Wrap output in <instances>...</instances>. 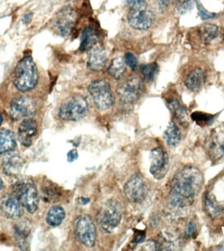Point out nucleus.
<instances>
[{
	"mask_svg": "<svg viewBox=\"0 0 224 251\" xmlns=\"http://www.w3.org/2000/svg\"><path fill=\"white\" fill-rule=\"evenodd\" d=\"M108 60V53L104 49H91L88 57L87 67L92 72H100L103 70Z\"/></svg>",
	"mask_w": 224,
	"mask_h": 251,
	"instance_id": "16",
	"label": "nucleus"
},
{
	"mask_svg": "<svg viewBox=\"0 0 224 251\" xmlns=\"http://www.w3.org/2000/svg\"><path fill=\"white\" fill-rule=\"evenodd\" d=\"M88 113V105L82 96L74 95L65 100L59 109L58 116L63 121H78Z\"/></svg>",
	"mask_w": 224,
	"mask_h": 251,
	"instance_id": "5",
	"label": "nucleus"
},
{
	"mask_svg": "<svg viewBox=\"0 0 224 251\" xmlns=\"http://www.w3.org/2000/svg\"><path fill=\"white\" fill-rule=\"evenodd\" d=\"M2 186H3V182H2V180L1 177H0V190H1Z\"/></svg>",
	"mask_w": 224,
	"mask_h": 251,
	"instance_id": "39",
	"label": "nucleus"
},
{
	"mask_svg": "<svg viewBox=\"0 0 224 251\" xmlns=\"http://www.w3.org/2000/svg\"><path fill=\"white\" fill-rule=\"evenodd\" d=\"M196 7H197L198 13H199L200 17L202 20H208L214 19L216 17L215 13H210L206 11L203 7H202L201 4L198 1H196Z\"/></svg>",
	"mask_w": 224,
	"mask_h": 251,
	"instance_id": "33",
	"label": "nucleus"
},
{
	"mask_svg": "<svg viewBox=\"0 0 224 251\" xmlns=\"http://www.w3.org/2000/svg\"><path fill=\"white\" fill-rule=\"evenodd\" d=\"M17 141L15 133L8 129L0 131V156L15 150Z\"/></svg>",
	"mask_w": 224,
	"mask_h": 251,
	"instance_id": "22",
	"label": "nucleus"
},
{
	"mask_svg": "<svg viewBox=\"0 0 224 251\" xmlns=\"http://www.w3.org/2000/svg\"><path fill=\"white\" fill-rule=\"evenodd\" d=\"M203 182V176L197 168L193 166L182 168L172 180L169 198L170 203L177 207L192 205Z\"/></svg>",
	"mask_w": 224,
	"mask_h": 251,
	"instance_id": "1",
	"label": "nucleus"
},
{
	"mask_svg": "<svg viewBox=\"0 0 224 251\" xmlns=\"http://www.w3.org/2000/svg\"><path fill=\"white\" fill-rule=\"evenodd\" d=\"M2 121H3V119H2V116L1 115V113H0V126H1Z\"/></svg>",
	"mask_w": 224,
	"mask_h": 251,
	"instance_id": "40",
	"label": "nucleus"
},
{
	"mask_svg": "<svg viewBox=\"0 0 224 251\" xmlns=\"http://www.w3.org/2000/svg\"><path fill=\"white\" fill-rule=\"evenodd\" d=\"M207 152L212 162H219L224 156V139L219 135H213L208 141Z\"/></svg>",
	"mask_w": 224,
	"mask_h": 251,
	"instance_id": "20",
	"label": "nucleus"
},
{
	"mask_svg": "<svg viewBox=\"0 0 224 251\" xmlns=\"http://www.w3.org/2000/svg\"><path fill=\"white\" fill-rule=\"evenodd\" d=\"M181 135L180 129L178 126L174 122H170L165 129L163 138L168 146L176 147L180 143L182 139Z\"/></svg>",
	"mask_w": 224,
	"mask_h": 251,
	"instance_id": "24",
	"label": "nucleus"
},
{
	"mask_svg": "<svg viewBox=\"0 0 224 251\" xmlns=\"http://www.w3.org/2000/svg\"><path fill=\"white\" fill-rule=\"evenodd\" d=\"M123 207L116 200H108L102 204L97 214L98 225L106 232L112 233L121 223Z\"/></svg>",
	"mask_w": 224,
	"mask_h": 251,
	"instance_id": "3",
	"label": "nucleus"
},
{
	"mask_svg": "<svg viewBox=\"0 0 224 251\" xmlns=\"http://www.w3.org/2000/svg\"><path fill=\"white\" fill-rule=\"evenodd\" d=\"M197 33L201 42L208 44L218 37L219 27L213 24H204L198 27Z\"/></svg>",
	"mask_w": 224,
	"mask_h": 251,
	"instance_id": "23",
	"label": "nucleus"
},
{
	"mask_svg": "<svg viewBox=\"0 0 224 251\" xmlns=\"http://www.w3.org/2000/svg\"><path fill=\"white\" fill-rule=\"evenodd\" d=\"M151 166L149 172L156 179H161L167 174L168 168V158L166 151L158 147L150 152Z\"/></svg>",
	"mask_w": 224,
	"mask_h": 251,
	"instance_id": "13",
	"label": "nucleus"
},
{
	"mask_svg": "<svg viewBox=\"0 0 224 251\" xmlns=\"http://www.w3.org/2000/svg\"><path fill=\"white\" fill-rule=\"evenodd\" d=\"M98 40L95 29L91 27H86L82 31L81 35L80 50L85 52L91 50Z\"/></svg>",
	"mask_w": 224,
	"mask_h": 251,
	"instance_id": "21",
	"label": "nucleus"
},
{
	"mask_svg": "<svg viewBox=\"0 0 224 251\" xmlns=\"http://www.w3.org/2000/svg\"><path fill=\"white\" fill-rule=\"evenodd\" d=\"M206 80V74L204 70L196 68L187 75L184 84L192 92H198L203 87Z\"/></svg>",
	"mask_w": 224,
	"mask_h": 251,
	"instance_id": "17",
	"label": "nucleus"
},
{
	"mask_svg": "<svg viewBox=\"0 0 224 251\" xmlns=\"http://www.w3.org/2000/svg\"><path fill=\"white\" fill-rule=\"evenodd\" d=\"M25 161L18 154H8L2 160V169L8 176H16L21 172Z\"/></svg>",
	"mask_w": 224,
	"mask_h": 251,
	"instance_id": "18",
	"label": "nucleus"
},
{
	"mask_svg": "<svg viewBox=\"0 0 224 251\" xmlns=\"http://www.w3.org/2000/svg\"><path fill=\"white\" fill-rule=\"evenodd\" d=\"M124 60H125V64L129 66L132 70H137L138 67H139V61L135 55L131 52L126 53Z\"/></svg>",
	"mask_w": 224,
	"mask_h": 251,
	"instance_id": "32",
	"label": "nucleus"
},
{
	"mask_svg": "<svg viewBox=\"0 0 224 251\" xmlns=\"http://www.w3.org/2000/svg\"><path fill=\"white\" fill-rule=\"evenodd\" d=\"M88 91L94 105L100 111H106L113 105L115 98L110 84L105 80H94L88 86Z\"/></svg>",
	"mask_w": 224,
	"mask_h": 251,
	"instance_id": "6",
	"label": "nucleus"
},
{
	"mask_svg": "<svg viewBox=\"0 0 224 251\" xmlns=\"http://www.w3.org/2000/svg\"><path fill=\"white\" fill-rule=\"evenodd\" d=\"M31 226L29 221L25 220L15 226V237L22 250H27L29 247V237L31 234Z\"/></svg>",
	"mask_w": 224,
	"mask_h": 251,
	"instance_id": "19",
	"label": "nucleus"
},
{
	"mask_svg": "<svg viewBox=\"0 0 224 251\" xmlns=\"http://www.w3.org/2000/svg\"><path fill=\"white\" fill-rule=\"evenodd\" d=\"M38 78L36 64L31 56L24 57L18 62L14 77V84L18 90L30 91L36 86Z\"/></svg>",
	"mask_w": 224,
	"mask_h": 251,
	"instance_id": "2",
	"label": "nucleus"
},
{
	"mask_svg": "<svg viewBox=\"0 0 224 251\" xmlns=\"http://www.w3.org/2000/svg\"><path fill=\"white\" fill-rule=\"evenodd\" d=\"M37 124L31 119L24 120L18 129V137L23 146L28 147L32 143L33 137L36 135Z\"/></svg>",
	"mask_w": 224,
	"mask_h": 251,
	"instance_id": "15",
	"label": "nucleus"
},
{
	"mask_svg": "<svg viewBox=\"0 0 224 251\" xmlns=\"http://www.w3.org/2000/svg\"><path fill=\"white\" fill-rule=\"evenodd\" d=\"M76 13L70 6L63 7L57 12L54 18V26L56 32L62 37H68L74 29Z\"/></svg>",
	"mask_w": 224,
	"mask_h": 251,
	"instance_id": "10",
	"label": "nucleus"
},
{
	"mask_svg": "<svg viewBox=\"0 0 224 251\" xmlns=\"http://www.w3.org/2000/svg\"><path fill=\"white\" fill-rule=\"evenodd\" d=\"M143 90V85L140 78L134 76L119 84L116 92L122 103L131 104L139 99Z\"/></svg>",
	"mask_w": 224,
	"mask_h": 251,
	"instance_id": "9",
	"label": "nucleus"
},
{
	"mask_svg": "<svg viewBox=\"0 0 224 251\" xmlns=\"http://www.w3.org/2000/svg\"><path fill=\"white\" fill-rule=\"evenodd\" d=\"M125 2L130 6V8L145 3V0H125Z\"/></svg>",
	"mask_w": 224,
	"mask_h": 251,
	"instance_id": "37",
	"label": "nucleus"
},
{
	"mask_svg": "<svg viewBox=\"0 0 224 251\" xmlns=\"http://www.w3.org/2000/svg\"><path fill=\"white\" fill-rule=\"evenodd\" d=\"M168 109H170L174 119L180 124H186L188 121V114L186 109L182 104L176 99L169 100L167 103Z\"/></svg>",
	"mask_w": 224,
	"mask_h": 251,
	"instance_id": "25",
	"label": "nucleus"
},
{
	"mask_svg": "<svg viewBox=\"0 0 224 251\" xmlns=\"http://www.w3.org/2000/svg\"><path fill=\"white\" fill-rule=\"evenodd\" d=\"M193 121L200 126H209L214 121V116L211 114L203 113L201 111H195L191 115Z\"/></svg>",
	"mask_w": 224,
	"mask_h": 251,
	"instance_id": "28",
	"label": "nucleus"
},
{
	"mask_svg": "<svg viewBox=\"0 0 224 251\" xmlns=\"http://www.w3.org/2000/svg\"><path fill=\"white\" fill-rule=\"evenodd\" d=\"M43 194L45 196L47 199L49 200H55L56 198L57 190L55 186L50 182H46L43 184L42 186Z\"/></svg>",
	"mask_w": 224,
	"mask_h": 251,
	"instance_id": "31",
	"label": "nucleus"
},
{
	"mask_svg": "<svg viewBox=\"0 0 224 251\" xmlns=\"http://www.w3.org/2000/svg\"><path fill=\"white\" fill-rule=\"evenodd\" d=\"M23 205L15 194H5L0 197V210L9 219H19L23 214Z\"/></svg>",
	"mask_w": 224,
	"mask_h": 251,
	"instance_id": "14",
	"label": "nucleus"
},
{
	"mask_svg": "<svg viewBox=\"0 0 224 251\" xmlns=\"http://www.w3.org/2000/svg\"><path fill=\"white\" fill-rule=\"evenodd\" d=\"M147 188L144 179L139 174H134L124 186L127 199L133 203H141L147 195Z\"/></svg>",
	"mask_w": 224,
	"mask_h": 251,
	"instance_id": "11",
	"label": "nucleus"
},
{
	"mask_svg": "<svg viewBox=\"0 0 224 251\" xmlns=\"http://www.w3.org/2000/svg\"><path fill=\"white\" fill-rule=\"evenodd\" d=\"M159 67L156 62H151L145 64L141 69L143 77L147 81H153L158 74Z\"/></svg>",
	"mask_w": 224,
	"mask_h": 251,
	"instance_id": "29",
	"label": "nucleus"
},
{
	"mask_svg": "<svg viewBox=\"0 0 224 251\" xmlns=\"http://www.w3.org/2000/svg\"><path fill=\"white\" fill-rule=\"evenodd\" d=\"M31 14H29L28 15H27L26 16V17H25V21H26V23H27L28 22V23H29V22H30L31 21Z\"/></svg>",
	"mask_w": 224,
	"mask_h": 251,
	"instance_id": "38",
	"label": "nucleus"
},
{
	"mask_svg": "<svg viewBox=\"0 0 224 251\" xmlns=\"http://www.w3.org/2000/svg\"><path fill=\"white\" fill-rule=\"evenodd\" d=\"M155 5L159 12L163 13L168 7L170 0H154Z\"/></svg>",
	"mask_w": 224,
	"mask_h": 251,
	"instance_id": "35",
	"label": "nucleus"
},
{
	"mask_svg": "<svg viewBox=\"0 0 224 251\" xmlns=\"http://www.w3.org/2000/svg\"><path fill=\"white\" fill-rule=\"evenodd\" d=\"M36 111L34 101L28 96L14 100L10 105V115L14 121L31 117Z\"/></svg>",
	"mask_w": 224,
	"mask_h": 251,
	"instance_id": "12",
	"label": "nucleus"
},
{
	"mask_svg": "<svg viewBox=\"0 0 224 251\" xmlns=\"http://www.w3.org/2000/svg\"><path fill=\"white\" fill-rule=\"evenodd\" d=\"M130 26L137 30H147L150 28L155 21L153 12L146 3L131 7L127 17Z\"/></svg>",
	"mask_w": 224,
	"mask_h": 251,
	"instance_id": "7",
	"label": "nucleus"
},
{
	"mask_svg": "<svg viewBox=\"0 0 224 251\" xmlns=\"http://www.w3.org/2000/svg\"><path fill=\"white\" fill-rule=\"evenodd\" d=\"M125 60L121 57L114 58L112 61L109 68H108V74L110 75L115 78L116 80H119L124 76L126 72V66Z\"/></svg>",
	"mask_w": 224,
	"mask_h": 251,
	"instance_id": "27",
	"label": "nucleus"
},
{
	"mask_svg": "<svg viewBox=\"0 0 224 251\" xmlns=\"http://www.w3.org/2000/svg\"><path fill=\"white\" fill-rule=\"evenodd\" d=\"M75 233L79 241L85 247H92L96 240V229L92 218L88 215L80 216L75 222Z\"/></svg>",
	"mask_w": 224,
	"mask_h": 251,
	"instance_id": "8",
	"label": "nucleus"
},
{
	"mask_svg": "<svg viewBox=\"0 0 224 251\" xmlns=\"http://www.w3.org/2000/svg\"><path fill=\"white\" fill-rule=\"evenodd\" d=\"M196 0H176V9L177 13L184 15L194 9Z\"/></svg>",
	"mask_w": 224,
	"mask_h": 251,
	"instance_id": "30",
	"label": "nucleus"
},
{
	"mask_svg": "<svg viewBox=\"0 0 224 251\" xmlns=\"http://www.w3.org/2000/svg\"><path fill=\"white\" fill-rule=\"evenodd\" d=\"M14 194L29 213H34L39 207V194L36 186L31 178L19 180L13 186Z\"/></svg>",
	"mask_w": 224,
	"mask_h": 251,
	"instance_id": "4",
	"label": "nucleus"
},
{
	"mask_svg": "<svg viewBox=\"0 0 224 251\" xmlns=\"http://www.w3.org/2000/svg\"><path fill=\"white\" fill-rule=\"evenodd\" d=\"M196 226L194 221H191L189 223L188 226L186 231H185V237L186 238H190V237L194 236L196 234Z\"/></svg>",
	"mask_w": 224,
	"mask_h": 251,
	"instance_id": "34",
	"label": "nucleus"
},
{
	"mask_svg": "<svg viewBox=\"0 0 224 251\" xmlns=\"http://www.w3.org/2000/svg\"><path fill=\"white\" fill-rule=\"evenodd\" d=\"M78 157V151L76 149H72V150L69 151L68 154H67V160L69 162H73L76 161Z\"/></svg>",
	"mask_w": 224,
	"mask_h": 251,
	"instance_id": "36",
	"label": "nucleus"
},
{
	"mask_svg": "<svg viewBox=\"0 0 224 251\" xmlns=\"http://www.w3.org/2000/svg\"><path fill=\"white\" fill-rule=\"evenodd\" d=\"M66 217L64 209L59 205H54L50 208L47 214L46 221L52 227L58 226L62 224Z\"/></svg>",
	"mask_w": 224,
	"mask_h": 251,
	"instance_id": "26",
	"label": "nucleus"
}]
</instances>
